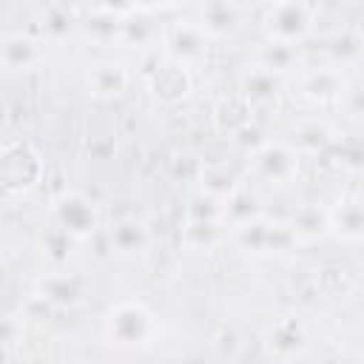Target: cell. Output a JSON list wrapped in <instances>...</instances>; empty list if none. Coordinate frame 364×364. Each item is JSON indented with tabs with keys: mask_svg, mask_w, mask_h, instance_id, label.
<instances>
[{
	"mask_svg": "<svg viewBox=\"0 0 364 364\" xmlns=\"http://www.w3.org/2000/svg\"><path fill=\"white\" fill-rule=\"evenodd\" d=\"M159 333L156 316L136 299L117 301L102 316V338L117 350H145Z\"/></svg>",
	"mask_w": 364,
	"mask_h": 364,
	"instance_id": "obj_1",
	"label": "cell"
},
{
	"mask_svg": "<svg viewBox=\"0 0 364 364\" xmlns=\"http://www.w3.org/2000/svg\"><path fill=\"white\" fill-rule=\"evenodd\" d=\"M259 28L267 43L299 48L316 28V6L301 3V0L270 3V6H264L262 17H259Z\"/></svg>",
	"mask_w": 364,
	"mask_h": 364,
	"instance_id": "obj_2",
	"label": "cell"
},
{
	"mask_svg": "<svg viewBox=\"0 0 364 364\" xmlns=\"http://www.w3.org/2000/svg\"><path fill=\"white\" fill-rule=\"evenodd\" d=\"M46 173L40 151L26 139H11L0 148V193L26 196L31 193Z\"/></svg>",
	"mask_w": 364,
	"mask_h": 364,
	"instance_id": "obj_3",
	"label": "cell"
},
{
	"mask_svg": "<svg viewBox=\"0 0 364 364\" xmlns=\"http://www.w3.org/2000/svg\"><path fill=\"white\" fill-rule=\"evenodd\" d=\"M51 225L71 242H88L102 230V213L97 202L82 191H63L51 199Z\"/></svg>",
	"mask_w": 364,
	"mask_h": 364,
	"instance_id": "obj_4",
	"label": "cell"
},
{
	"mask_svg": "<svg viewBox=\"0 0 364 364\" xmlns=\"http://www.w3.org/2000/svg\"><path fill=\"white\" fill-rule=\"evenodd\" d=\"M247 159L250 173L267 185H290L299 179L301 171V156L287 139H264L247 154Z\"/></svg>",
	"mask_w": 364,
	"mask_h": 364,
	"instance_id": "obj_5",
	"label": "cell"
},
{
	"mask_svg": "<svg viewBox=\"0 0 364 364\" xmlns=\"http://www.w3.org/2000/svg\"><path fill=\"white\" fill-rule=\"evenodd\" d=\"M159 40H162V57L185 65V68H193L208 60L210 40L202 34V28L196 26L193 17L168 20L159 31Z\"/></svg>",
	"mask_w": 364,
	"mask_h": 364,
	"instance_id": "obj_6",
	"label": "cell"
},
{
	"mask_svg": "<svg viewBox=\"0 0 364 364\" xmlns=\"http://www.w3.org/2000/svg\"><path fill=\"white\" fill-rule=\"evenodd\" d=\"M350 91V80L347 71L327 63V65H316V68H304L296 80V97L313 105H333V102H344Z\"/></svg>",
	"mask_w": 364,
	"mask_h": 364,
	"instance_id": "obj_7",
	"label": "cell"
},
{
	"mask_svg": "<svg viewBox=\"0 0 364 364\" xmlns=\"http://www.w3.org/2000/svg\"><path fill=\"white\" fill-rule=\"evenodd\" d=\"M233 245L245 253H253V256H267V253H282L293 245L284 222H273L267 216L256 219V222H247L242 228H233L228 230Z\"/></svg>",
	"mask_w": 364,
	"mask_h": 364,
	"instance_id": "obj_8",
	"label": "cell"
},
{
	"mask_svg": "<svg viewBox=\"0 0 364 364\" xmlns=\"http://www.w3.org/2000/svg\"><path fill=\"white\" fill-rule=\"evenodd\" d=\"M85 296H88V282L80 273L57 270V273H43L34 282V299L57 310H74L85 301Z\"/></svg>",
	"mask_w": 364,
	"mask_h": 364,
	"instance_id": "obj_9",
	"label": "cell"
},
{
	"mask_svg": "<svg viewBox=\"0 0 364 364\" xmlns=\"http://www.w3.org/2000/svg\"><path fill=\"white\" fill-rule=\"evenodd\" d=\"M148 91L159 105H179L182 100L191 97L193 91V77L191 68L173 63V60H159L148 71Z\"/></svg>",
	"mask_w": 364,
	"mask_h": 364,
	"instance_id": "obj_10",
	"label": "cell"
},
{
	"mask_svg": "<svg viewBox=\"0 0 364 364\" xmlns=\"http://www.w3.org/2000/svg\"><path fill=\"white\" fill-rule=\"evenodd\" d=\"M74 9H77L80 31L102 46L119 43L122 23L131 14V6H74Z\"/></svg>",
	"mask_w": 364,
	"mask_h": 364,
	"instance_id": "obj_11",
	"label": "cell"
},
{
	"mask_svg": "<svg viewBox=\"0 0 364 364\" xmlns=\"http://www.w3.org/2000/svg\"><path fill=\"white\" fill-rule=\"evenodd\" d=\"M282 91H284V77L282 74L267 71L262 65H250L242 74V82H239L236 94L253 108V114H259V111L276 108L279 100H282Z\"/></svg>",
	"mask_w": 364,
	"mask_h": 364,
	"instance_id": "obj_12",
	"label": "cell"
},
{
	"mask_svg": "<svg viewBox=\"0 0 364 364\" xmlns=\"http://www.w3.org/2000/svg\"><path fill=\"white\" fill-rule=\"evenodd\" d=\"M245 17H247V6L219 0V3L199 6L193 20L208 40H230L245 26Z\"/></svg>",
	"mask_w": 364,
	"mask_h": 364,
	"instance_id": "obj_13",
	"label": "cell"
},
{
	"mask_svg": "<svg viewBox=\"0 0 364 364\" xmlns=\"http://www.w3.org/2000/svg\"><path fill=\"white\" fill-rule=\"evenodd\" d=\"M327 233L344 245H358L364 239V205L358 193H344L327 208Z\"/></svg>",
	"mask_w": 364,
	"mask_h": 364,
	"instance_id": "obj_14",
	"label": "cell"
},
{
	"mask_svg": "<svg viewBox=\"0 0 364 364\" xmlns=\"http://www.w3.org/2000/svg\"><path fill=\"white\" fill-rule=\"evenodd\" d=\"M264 347L273 358H282V361H290V358H299L307 353L310 347V333L304 327L301 318L296 316H287V318H279L276 324H270L264 330Z\"/></svg>",
	"mask_w": 364,
	"mask_h": 364,
	"instance_id": "obj_15",
	"label": "cell"
},
{
	"mask_svg": "<svg viewBox=\"0 0 364 364\" xmlns=\"http://www.w3.org/2000/svg\"><path fill=\"white\" fill-rule=\"evenodd\" d=\"M46 60V46L40 37L26 31H11L0 37V68L3 71H31Z\"/></svg>",
	"mask_w": 364,
	"mask_h": 364,
	"instance_id": "obj_16",
	"label": "cell"
},
{
	"mask_svg": "<svg viewBox=\"0 0 364 364\" xmlns=\"http://www.w3.org/2000/svg\"><path fill=\"white\" fill-rule=\"evenodd\" d=\"M131 74L128 65L119 60H97L85 71V88L97 100H117L128 91Z\"/></svg>",
	"mask_w": 364,
	"mask_h": 364,
	"instance_id": "obj_17",
	"label": "cell"
},
{
	"mask_svg": "<svg viewBox=\"0 0 364 364\" xmlns=\"http://www.w3.org/2000/svg\"><path fill=\"white\" fill-rule=\"evenodd\" d=\"M105 239H108V247L117 256H139L151 245V233H148L145 222L136 219V216H119V219H114L105 228Z\"/></svg>",
	"mask_w": 364,
	"mask_h": 364,
	"instance_id": "obj_18",
	"label": "cell"
},
{
	"mask_svg": "<svg viewBox=\"0 0 364 364\" xmlns=\"http://www.w3.org/2000/svg\"><path fill=\"white\" fill-rule=\"evenodd\" d=\"M290 145L299 151V156L301 154L321 156V154H327L336 145V131L321 117H304V119H296L293 122V139H290Z\"/></svg>",
	"mask_w": 364,
	"mask_h": 364,
	"instance_id": "obj_19",
	"label": "cell"
},
{
	"mask_svg": "<svg viewBox=\"0 0 364 364\" xmlns=\"http://www.w3.org/2000/svg\"><path fill=\"white\" fill-rule=\"evenodd\" d=\"M262 216H264V202H262V196H259L253 188H247L245 182L222 202V225H225L228 230L242 228V225H247V222H256V219H262Z\"/></svg>",
	"mask_w": 364,
	"mask_h": 364,
	"instance_id": "obj_20",
	"label": "cell"
},
{
	"mask_svg": "<svg viewBox=\"0 0 364 364\" xmlns=\"http://www.w3.org/2000/svg\"><path fill=\"white\" fill-rule=\"evenodd\" d=\"M287 233L293 242H316L327 233V208L321 205H299L290 219L284 222Z\"/></svg>",
	"mask_w": 364,
	"mask_h": 364,
	"instance_id": "obj_21",
	"label": "cell"
},
{
	"mask_svg": "<svg viewBox=\"0 0 364 364\" xmlns=\"http://www.w3.org/2000/svg\"><path fill=\"white\" fill-rule=\"evenodd\" d=\"M256 119L253 108L239 97V94H230V97H222L216 111H213V122H216V131L219 134H228V136H236L242 128H247L250 122Z\"/></svg>",
	"mask_w": 364,
	"mask_h": 364,
	"instance_id": "obj_22",
	"label": "cell"
},
{
	"mask_svg": "<svg viewBox=\"0 0 364 364\" xmlns=\"http://www.w3.org/2000/svg\"><path fill=\"white\" fill-rule=\"evenodd\" d=\"M196 182H199V193L216 199V202H225L242 182L239 176L228 168V165H199V173H196Z\"/></svg>",
	"mask_w": 364,
	"mask_h": 364,
	"instance_id": "obj_23",
	"label": "cell"
},
{
	"mask_svg": "<svg viewBox=\"0 0 364 364\" xmlns=\"http://www.w3.org/2000/svg\"><path fill=\"white\" fill-rule=\"evenodd\" d=\"M40 28L48 40H65L71 31L80 28V20H77V9L71 6H60V3H51L46 6L43 17H40Z\"/></svg>",
	"mask_w": 364,
	"mask_h": 364,
	"instance_id": "obj_24",
	"label": "cell"
},
{
	"mask_svg": "<svg viewBox=\"0 0 364 364\" xmlns=\"http://www.w3.org/2000/svg\"><path fill=\"white\" fill-rule=\"evenodd\" d=\"M225 233H228V228L222 222H193V219H185V225L179 230L182 242L191 250H208V247L219 245Z\"/></svg>",
	"mask_w": 364,
	"mask_h": 364,
	"instance_id": "obj_25",
	"label": "cell"
},
{
	"mask_svg": "<svg viewBox=\"0 0 364 364\" xmlns=\"http://www.w3.org/2000/svg\"><path fill=\"white\" fill-rule=\"evenodd\" d=\"M299 63V48L293 46H279V43H264L259 48V60L256 65L267 68V71H276V74H284L287 68H293Z\"/></svg>",
	"mask_w": 364,
	"mask_h": 364,
	"instance_id": "obj_26",
	"label": "cell"
},
{
	"mask_svg": "<svg viewBox=\"0 0 364 364\" xmlns=\"http://www.w3.org/2000/svg\"><path fill=\"white\" fill-rule=\"evenodd\" d=\"M330 57H333V65H338V68L355 65L358 57H361V37H358V31L336 34L333 43H330Z\"/></svg>",
	"mask_w": 364,
	"mask_h": 364,
	"instance_id": "obj_27",
	"label": "cell"
},
{
	"mask_svg": "<svg viewBox=\"0 0 364 364\" xmlns=\"http://www.w3.org/2000/svg\"><path fill=\"white\" fill-rule=\"evenodd\" d=\"M185 219H193V222H222V202H216V199H210V196L196 191L188 199Z\"/></svg>",
	"mask_w": 364,
	"mask_h": 364,
	"instance_id": "obj_28",
	"label": "cell"
},
{
	"mask_svg": "<svg viewBox=\"0 0 364 364\" xmlns=\"http://www.w3.org/2000/svg\"><path fill=\"white\" fill-rule=\"evenodd\" d=\"M71 245V239L60 230V228H54L51 225V230H48V236H43V247H46V253L54 259V262H63L68 253H65V247Z\"/></svg>",
	"mask_w": 364,
	"mask_h": 364,
	"instance_id": "obj_29",
	"label": "cell"
},
{
	"mask_svg": "<svg viewBox=\"0 0 364 364\" xmlns=\"http://www.w3.org/2000/svg\"><path fill=\"white\" fill-rule=\"evenodd\" d=\"M20 333H23L20 321H14V318H9V316H0V347H9L11 341H17Z\"/></svg>",
	"mask_w": 364,
	"mask_h": 364,
	"instance_id": "obj_30",
	"label": "cell"
},
{
	"mask_svg": "<svg viewBox=\"0 0 364 364\" xmlns=\"http://www.w3.org/2000/svg\"><path fill=\"white\" fill-rule=\"evenodd\" d=\"M3 358H6V353H3V347H0V361H3Z\"/></svg>",
	"mask_w": 364,
	"mask_h": 364,
	"instance_id": "obj_31",
	"label": "cell"
}]
</instances>
